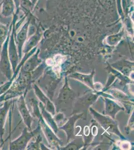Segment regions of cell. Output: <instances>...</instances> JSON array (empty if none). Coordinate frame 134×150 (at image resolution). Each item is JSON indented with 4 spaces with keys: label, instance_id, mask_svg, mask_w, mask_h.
<instances>
[{
    "label": "cell",
    "instance_id": "cell-6",
    "mask_svg": "<svg viewBox=\"0 0 134 150\" xmlns=\"http://www.w3.org/2000/svg\"><path fill=\"white\" fill-rule=\"evenodd\" d=\"M1 14L5 18L13 16L16 10L15 5L13 0H3L1 6Z\"/></svg>",
    "mask_w": 134,
    "mask_h": 150
},
{
    "label": "cell",
    "instance_id": "cell-8",
    "mask_svg": "<svg viewBox=\"0 0 134 150\" xmlns=\"http://www.w3.org/2000/svg\"><path fill=\"white\" fill-rule=\"evenodd\" d=\"M13 22H11L10 26H7L0 22V49L7 39L9 33L12 30Z\"/></svg>",
    "mask_w": 134,
    "mask_h": 150
},
{
    "label": "cell",
    "instance_id": "cell-3",
    "mask_svg": "<svg viewBox=\"0 0 134 150\" xmlns=\"http://www.w3.org/2000/svg\"><path fill=\"white\" fill-rule=\"evenodd\" d=\"M15 101L14 99L9 100L4 102L2 105L0 106V141L1 143L0 148L3 147L5 142L4 140V136L5 132L6 122L11 108L12 107V105L15 102Z\"/></svg>",
    "mask_w": 134,
    "mask_h": 150
},
{
    "label": "cell",
    "instance_id": "cell-2",
    "mask_svg": "<svg viewBox=\"0 0 134 150\" xmlns=\"http://www.w3.org/2000/svg\"><path fill=\"white\" fill-rule=\"evenodd\" d=\"M12 31V30H11ZM11 31L1 48L0 52V71L7 80H10L13 75L12 66L8 54V44Z\"/></svg>",
    "mask_w": 134,
    "mask_h": 150
},
{
    "label": "cell",
    "instance_id": "cell-11",
    "mask_svg": "<svg viewBox=\"0 0 134 150\" xmlns=\"http://www.w3.org/2000/svg\"><path fill=\"white\" fill-rule=\"evenodd\" d=\"M1 6H2V2H1V3H0V9H1Z\"/></svg>",
    "mask_w": 134,
    "mask_h": 150
},
{
    "label": "cell",
    "instance_id": "cell-9",
    "mask_svg": "<svg viewBox=\"0 0 134 150\" xmlns=\"http://www.w3.org/2000/svg\"><path fill=\"white\" fill-rule=\"evenodd\" d=\"M32 3L30 0H20V7H22L26 10H30Z\"/></svg>",
    "mask_w": 134,
    "mask_h": 150
},
{
    "label": "cell",
    "instance_id": "cell-4",
    "mask_svg": "<svg viewBox=\"0 0 134 150\" xmlns=\"http://www.w3.org/2000/svg\"><path fill=\"white\" fill-rule=\"evenodd\" d=\"M29 28V22L26 23L21 28L18 33H16L15 39L18 52L19 60H20L22 55L23 47L27 37L28 30Z\"/></svg>",
    "mask_w": 134,
    "mask_h": 150
},
{
    "label": "cell",
    "instance_id": "cell-1",
    "mask_svg": "<svg viewBox=\"0 0 134 150\" xmlns=\"http://www.w3.org/2000/svg\"><path fill=\"white\" fill-rule=\"evenodd\" d=\"M18 13L19 11H16L13 15V18L12 21L13 22V26H12V31L11 32L8 44L9 57L11 64L13 73L15 72L17 66L18 65L19 60H20L17 45L16 43L15 39L16 33L17 32V30H16L17 28L16 27V24L17 18H18Z\"/></svg>",
    "mask_w": 134,
    "mask_h": 150
},
{
    "label": "cell",
    "instance_id": "cell-10",
    "mask_svg": "<svg viewBox=\"0 0 134 150\" xmlns=\"http://www.w3.org/2000/svg\"><path fill=\"white\" fill-rule=\"evenodd\" d=\"M16 7V11H19L20 9V0H13Z\"/></svg>",
    "mask_w": 134,
    "mask_h": 150
},
{
    "label": "cell",
    "instance_id": "cell-7",
    "mask_svg": "<svg viewBox=\"0 0 134 150\" xmlns=\"http://www.w3.org/2000/svg\"><path fill=\"white\" fill-rule=\"evenodd\" d=\"M17 103L19 112L20 113L21 116L22 117L24 122L28 126H29L30 123V117L27 107L26 106L24 98L23 97V96H21L19 98V99L17 100Z\"/></svg>",
    "mask_w": 134,
    "mask_h": 150
},
{
    "label": "cell",
    "instance_id": "cell-5",
    "mask_svg": "<svg viewBox=\"0 0 134 150\" xmlns=\"http://www.w3.org/2000/svg\"><path fill=\"white\" fill-rule=\"evenodd\" d=\"M29 138L30 135L27 133L26 130H24L19 138L14 141L10 142L9 149L10 150H23L25 148Z\"/></svg>",
    "mask_w": 134,
    "mask_h": 150
}]
</instances>
